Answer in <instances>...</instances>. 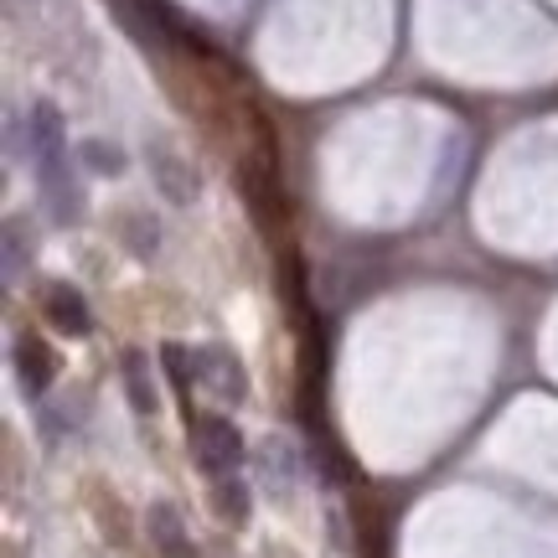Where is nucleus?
Masks as SVG:
<instances>
[{
	"mask_svg": "<svg viewBox=\"0 0 558 558\" xmlns=\"http://www.w3.org/2000/svg\"><path fill=\"white\" fill-rule=\"evenodd\" d=\"M124 393H130L135 414H156L160 409V393H156V383H150V362L140 357V352H124Z\"/></svg>",
	"mask_w": 558,
	"mask_h": 558,
	"instance_id": "obj_8",
	"label": "nucleus"
},
{
	"mask_svg": "<svg viewBox=\"0 0 558 558\" xmlns=\"http://www.w3.org/2000/svg\"><path fill=\"white\" fill-rule=\"evenodd\" d=\"M264 476L279 481V492H290V481H295V465H290V450L279 445V439H269L264 445Z\"/></svg>",
	"mask_w": 558,
	"mask_h": 558,
	"instance_id": "obj_13",
	"label": "nucleus"
},
{
	"mask_svg": "<svg viewBox=\"0 0 558 558\" xmlns=\"http://www.w3.org/2000/svg\"><path fill=\"white\" fill-rule=\"evenodd\" d=\"M32 166H37L41 197H47V213H52V222H83L88 202H83V186L73 181L68 150H62V156H41V160H32Z\"/></svg>",
	"mask_w": 558,
	"mask_h": 558,
	"instance_id": "obj_3",
	"label": "nucleus"
},
{
	"mask_svg": "<svg viewBox=\"0 0 558 558\" xmlns=\"http://www.w3.org/2000/svg\"><path fill=\"white\" fill-rule=\"evenodd\" d=\"M120 233H124V248H130L135 259H156V248H160V222L150 218V213H140V207L120 213Z\"/></svg>",
	"mask_w": 558,
	"mask_h": 558,
	"instance_id": "obj_9",
	"label": "nucleus"
},
{
	"mask_svg": "<svg viewBox=\"0 0 558 558\" xmlns=\"http://www.w3.org/2000/svg\"><path fill=\"white\" fill-rule=\"evenodd\" d=\"M16 378H21V388H26V399H41V393L52 388L58 362H52V352H47V341H37V337L16 341Z\"/></svg>",
	"mask_w": 558,
	"mask_h": 558,
	"instance_id": "obj_6",
	"label": "nucleus"
},
{
	"mask_svg": "<svg viewBox=\"0 0 558 558\" xmlns=\"http://www.w3.org/2000/svg\"><path fill=\"white\" fill-rule=\"evenodd\" d=\"M197 383H207L218 399H233V403L248 393V373H243V362L233 357L228 347H202L197 352Z\"/></svg>",
	"mask_w": 558,
	"mask_h": 558,
	"instance_id": "obj_5",
	"label": "nucleus"
},
{
	"mask_svg": "<svg viewBox=\"0 0 558 558\" xmlns=\"http://www.w3.org/2000/svg\"><path fill=\"white\" fill-rule=\"evenodd\" d=\"M5 279H21V222H5Z\"/></svg>",
	"mask_w": 558,
	"mask_h": 558,
	"instance_id": "obj_14",
	"label": "nucleus"
},
{
	"mask_svg": "<svg viewBox=\"0 0 558 558\" xmlns=\"http://www.w3.org/2000/svg\"><path fill=\"white\" fill-rule=\"evenodd\" d=\"M41 316L52 320L62 337H88V331H94V311H88V300H83L78 284H68V279L47 284V295H41Z\"/></svg>",
	"mask_w": 558,
	"mask_h": 558,
	"instance_id": "obj_4",
	"label": "nucleus"
},
{
	"mask_svg": "<svg viewBox=\"0 0 558 558\" xmlns=\"http://www.w3.org/2000/svg\"><path fill=\"white\" fill-rule=\"evenodd\" d=\"M160 367H166V378L177 383L181 393H192V383H197V352H186L181 341H160Z\"/></svg>",
	"mask_w": 558,
	"mask_h": 558,
	"instance_id": "obj_12",
	"label": "nucleus"
},
{
	"mask_svg": "<svg viewBox=\"0 0 558 558\" xmlns=\"http://www.w3.org/2000/svg\"><path fill=\"white\" fill-rule=\"evenodd\" d=\"M213 512H218L222 522L243 527V522H248V512H254V497H248V486H243L239 476H218V486H213Z\"/></svg>",
	"mask_w": 558,
	"mask_h": 558,
	"instance_id": "obj_10",
	"label": "nucleus"
},
{
	"mask_svg": "<svg viewBox=\"0 0 558 558\" xmlns=\"http://www.w3.org/2000/svg\"><path fill=\"white\" fill-rule=\"evenodd\" d=\"M145 166H150V181H156V192L166 202H177V207L197 202L202 177L192 171V160L181 156L171 140H145Z\"/></svg>",
	"mask_w": 558,
	"mask_h": 558,
	"instance_id": "obj_2",
	"label": "nucleus"
},
{
	"mask_svg": "<svg viewBox=\"0 0 558 558\" xmlns=\"http://www.w3.org/2000/svg\"><path fill=\"white\" fill-rule=\"evenodd\" d=\"M192 456L207 476H228L243 465V435L233 418L222 414H197L192 418Z\"/></svg>",
	"mask_w": 558,
	"mask_h": 558,
	"instance_id": "obj_1",
	"label": "nucleus"
},
{
	"mask_svg": "<svg viewBox=\"0 0 558 558\" xmlns=\"http://www.w3.org/2000/svg\"><path fill=\"white\" fill-rule=\"evenodd\" d=\"M78 160L88 166V171H99V177H124V166H130L114 140H83V145H78Z\"/></svg>",
	"mask_w": 558,
	"mask_h": 558,
	"instance_id": "obj_11",
	"label": "nucleus"
},
{
	"mask_svg": "<svg viewBox=\"0 0 558 558\" xmlns=\"http://www.w3.org/2000/svg\"><path fill=\"white\" fill-rule=\"evenodd\" d=\"M145 527H150V543H156L166 558H186V527H181L171 501H156L150 518H145Z\"/></svg>",
	"mask_w": 558,
	"mask_h": 558,
	"instance_id": "obj_7",
	"label": "nucleus"
}]
</instances>
